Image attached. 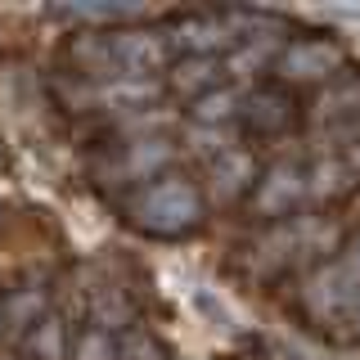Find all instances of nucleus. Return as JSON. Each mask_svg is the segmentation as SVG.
I'll return each instance as SVG.
<instances>
[{
	"mask_svg": "<svg viewBox=\"0 0 360 360\" xmlns=\"http://www.w3.org/2000/svg\"><path fill=\"white\" fill-rule=\"evenodd\" d=\"M239 108H243V99L234 95V90H207V95H198L194 99V117L198 122H207V127H217V122H230V117H239Z\"/></svg>",
	"mask_w": 360,
	"mask_h": 360,
	"instance_id": "6e6552de",
	"label": "nucleus"
},
{
	"mask_svg": "<svg viewBox=\"0 0 360 360\" xmlns=\"http://www.w3.org/2000/svg\"><path fill=\"white\" fill-rule=\"evenodd\" d=\"M338 63H342V54H338V45H329V41H292L275 59V68L288 82H324Z\"/></svg>",
	"mask_w": 360,
	"mask_h": 360,
	"instance_id": "7ed1b4c3",
	"label": "nucleus"
},
{
	"mask_svg": "<svg viewBox=\"0 0 360 360\" xmlns=\"http://www.w3.org/2000/svg\"><path fill=\"white\" fill-rule=\"evenodd\" d=\"M108 41V68L127 77H153L167 68V54H172V41L167 32H153V27H127V32H112Z\"/></svg>",
	"mask_w": 360,
	"mask_h": 360,
	"instance_id": "f03ea898",
	"label": "nucleus"
},
{
	"mask_svg": "<svg viewBox=\"0 0 360 360\" xmlns=\"http://www.w3.org/2000/svg\"><path fill=\"white\" fill-rule=\"evenodd\" d=\"M77 360H117V342H112V333H86L82 342H77Z\"/></svg>",
	"mask_w": 360,
	"mask_h": 360,
	"instance_id": "1a4fd4ad",
	"label": "nucleus"
},
{
	"mask_svg": "<svg viewBox=\"0 0 360 360\" xmlns=\"http://www.w3.org/2000/svg\"><path fill=\"white\" fill-rule=\"evenodd\" d=\"M252 176H257L252 158L239 153V149L221 153V158H217V167H212V180H217V189H221L225 198H230V194H239V189H248V185H252Z\"/></svg>",
	"mask_w": 360,
	"mask_h": 360,
	"instance_id": "0eeeda50",
	"label": "nucleus"
},
{
	"mask_svg": "<svg viewBox=\"0 0 360 360\" xmlns=\"http://www.w3.org/2000/svg\"><path fill=\"white\" fill-rule=\"evenodd\" d=\"M0 324H5V307H0Z\"/></svg>",
	"mask_w": 360,
	"mask_h": 360,
	"instance_id": "9b49d317",
	"label": "nucleus"
},
{
	"mask_svg": "<svg viewBox=\"0 0 360 360\" xmlns=\"http://www.w3.org/2000/svg\"><path fill=\"white\" fill-rule=\"evenodd\" d=\"M131 221L149 234H185L202 217V198L189 180H153L131 198Z\"/></svg>",
	"mask_w": 360,
	"mask_h": 360,
	"instance_id": "f257e3e1",
	"label": "nucleus"
},
{
	"mask_svg": "<svg viewBox=\"0 0 360 360\" xmlns=\"http://www.w3.org/2000/svg\"><path fill=\"white\" fill-rule=\"evenodd\" d=\"M302 194H307V180H302L297 167H275V172L257 185V207L279 217V212H288Z\"/></svg>",
	"mask_w": 360,
	"mask_h": 360,
	"instance_id": "39448f33",
	"label": "nucleus"
},
{
	"mask_svg": "<svg viewBox=\"0 0 360 360\" xmlns=\"http://www.w3.org/2000/svg\"><path fill=\"white\" fill-rule=\"evenodd\" d=\"M172 86L176 90H202V95H207V90L221 86V63L212 59V54H202V59L189 54V59H180L172 68Z\"/></svg>",
	"mask_w": 360,
	"mask_h": 360,
	"instance_id": "423d86ee",
	"label": "nucleus"
},
{
	"mask_svg": "<svg viewBox=\"0 0 360 360\" xmlns=\"http://www.w3.org/2000/svg\"><path fill=\"white\" fill-rule=\"evenodd\" d=\"M32 347H37L45 360H59V352H63V329L54 320H41V333L32 338Z\"/></svg>",
	"mask_w": 360,
	"mask_h": 360,
	"instance_id": "9d476101",
	"label": "nucleus"
},
{
	"mask_svg": "<svg viewBox=\"0 0 360 360\" xmlns=\"http://www.w3.org/2000/svg\"><path fill=\"white\" fill-rule=\"evenodd\" d=\"M239 117H243V127L257 131V135H279V131H288L292 122H297V104H292L288 90L266 86V90H252V95L243 99Z\"/></svg>",
	"mask_w": 360,
	"mask_h": 360,
	"instance_id": "20e7f679",
	"label": "nucleus"
}]
</instances>
